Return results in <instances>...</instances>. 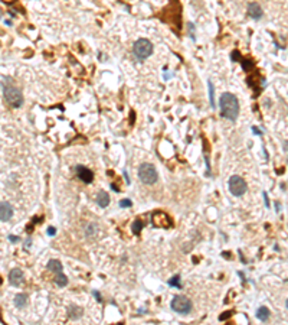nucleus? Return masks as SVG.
Here are the masks:
<instances>
[{
  "mask_svg": "<svg viewBox=\"0 0 288 325\" xmlns=\"http://www.w3.org/2000/svg\"><path fill=\"white\" fill-rule=\"evenodd\" d=\"M219 109L223 119L235 122L239 114V101L232 93H223L219 98Z\"/></svg>",
  "mask_w": 288,
  "mask_h": 325,
  "instance_id": "nucleus-1",
  "label": "nucleus"
},
{
  "mask_svg": "<svg viewBox=\"0 0 288 325\" xmlns=\"http://www.w3.org/2000/svg\"><path fill=\"white\" fill-rule=\"evenodd\" d=\"M3 95H4V100L6 103L10 106L12 109H19L22 107L23 104V94L22 91L19 90L14 84L12 78H4V82H3Z\"/></svg>",
  "mask_w": 288,
  "mask_h": 325,
  "instance_id": "nucleus-2",
  "label": "nucleus"
},
{
  "mask_svg": "<svg viewBox=\"0 0 288 325\" xmlns=\"http://www.w3.org/2000/svg\"><path fill=\"white\" fill-rule=\"evenodd\" d=\"M153 51H154L153 44H151L148 39H145V38L137 39L133 45V54L138 61H143L145 58H148V56L153 54Z\"/></svg>",
  "mask_w": 288,
  "mask_h": 325,
  "instance_id": "nucleus-3",
  "label": "nucleus"
},
{
  "mask_svg": "<svg viewBox=\"0 0 288 325\" xmlns=\"http://www.w3.org/2000/svg\"><path fill=\"white\" fill-rule=\"evenodd\" d=\"M138 178L140 181L145 184V185H153L157 182L158 179V173H157V169L154 165L151 163H141L138 166Z\"/></svg>",
  "mask_w": 288,
  "mask_h": 325,
  "instance_id": "nucleus-4",
  "label": "nucleus"
},
{
  "mask_svg": "<svg viewBox=\"0 0 288 325\" xmlns=\"http://www.w3.org/2000/svg\"><path fill=\"white\" fill-rule=\"evenodd\" d=\"M170 306H171V309H173L174 312H177V314L187 315V314H190V311H192V301L189 299L187 296H185V295H177V296L173 298Z\"/></svg>",
  "mask_w": 288,
  "mask_h": 325,
  "instance_id": "nucleus-5",
  "label": "nucleus"
},
{
  "mask_svg": "<svg viewBox=\"0 0 288 325\" xmlns=\"http://www.w3.org/2000/svg\"><path fill=\"white\" fill-rule=\"evenodd\" d=\"M228 185H229V191H231V194H232L233 197H242V195L246 194V191H248L246 182H245V179L242 176H239V175H232V176L229 178Z\"/></svg>",
  "mask_w": 288,
  "mask_h": 325,
  "instance_id": "nucleus-6",
  "label": "nucleus"
},
{
  "mask_svg": "<svg viewBox=\"0 0 288 325\" xmlns=\"http://www.w3.org/2000/svg\"><path fill=\"white\" fill-rule=\"evenodd\" d=\"M75 171H77V176L82 181V182H85V184H91V182L94 181V173H92V171L88 169L87 166L78 165L77 168H75Z\"/></svg>",
  "mask_w": 288,
  "mask_h": 325,
  "instance_id": "nucleus-7",
  "label": "nucleus"
},
{
  "mask_svg": "<svg viewBox=\"0 0 288 325\" xmlns=\"http://www.w3.org/2000/svg\"><path fill=\"white\" fill-rule=\"evenodd\" d=\"M9 283H10L12 286H20L23 283V280H25V276H23V272L20 269H17V267H14V269H12L9 272Z\"/></svg>",
  "mask_w": 288,
  "mask_h": 325,
  "instance_id": "nucleus-8",
  "label": "nucleus"
},
{
  "mask_svg": "<svg viewBox=\"0 0 288 325\" xmlns=\"http://www.w3.org/2000/svg\"><path fill=\"white\" fill-rule=\"evenodd\" d=\"M13 217V207L9 202H0V221H9Z\"/></svg>",
  "mask_w": 288,
  "mask_h": 325,
  "instance_id": "nucleus-9",
  "label": "nucleus"
},
{
  "mask_svg": "<svg viewBox=\"0 0 288 325\" xmlns=\"http://www.w3.org/2000/svg\"><path fill=\"white\" fill-rule=\"evenodd\" d=\"M262 7L259 6V3H256V1H251L249 4H248V16L249 17H252L254 20H259L261 17H262Z\"/></svg>",
  "mask_w": 288,
  "mask_h": 325,
  "instance_id": "nucleus-10",
  "label": "nucleus"
},
{
  "mask_svg": "<svg viewBox=\"0 0 288 325\" xmlns=\"http://www.w3.org/2000/svg\"><path fill=\"white\" fill-rule=\"evenodd\" d=\"M97 204L100 205L101 208H107L108 204H110V195L105 192V191H101L97 195Z\"/></svg>",
  "mask_w": 288,
  "mask_h": 325,
  "instance_id": "nucleus-11",
  "label": "nucleus"
},
{
  "mask_svg": "<svg viewBox=\"0 0 288 325\" xmlns=\"http://www.w3.org/2000/svg\"><path fill=\"white\" fill-rule=\"evenodd\" d=\"M48 269L51 270V272H54V273H61L62 269H64V266H62V263L59 262V260H56V259H52V260H49L48 262Z\"/></svg>",
  "mask_w": 288,
  "mask_h": 325,
  "instance_id": "nucleus-12",
  "label": "nucleus"
},
{
  "mask_svg": "<svg viewBox=\"0 0 288 325\" xmlns=\"http://www.w3.org/2000/svg\"><path fill=\"white\" fill-rule=\"evenodd\" d=\"M269 315H271V312H269V309L266 306H259L258 311H256V318L259 321H262V322H265V321L269 319Z\"/></svg>",
  "mask_w": 288,
  "mask_h": 325,
  "instance_id": "nucleus-13",
  "label": "nucleus"
},
{
  "mask_svg": "<svg viewBox=\"0 0 288 325\" xmlns=\"http://www.w3.org/2000/svg\"><path fill=\"white\" fill-rule=\"evenodd\" d=\"M68 312H69V318L71 319H79L82 316V308H79L77 305H71L68 308Z\"/></svg>",
  "mask_w": 288,
  "mask_h": 325,
  "instance_id": "nucleus-14",
  "label": "nucleus"
},
{
  "mask_svg": "<svg viewBox=\"0 0 288 325\" xmlns=\"http://www.w3.org/2000/svg\"><path fill=\"white\" fill-rule=\"evenodd\" d=\"M27 303V295L26 293H17L14 296V306L17 308H25Z\"/></svg>",
  "mask_w": 288,
  "mask_h": 325,
  "instance_id": "nucleus-15",
  "label": "nucleus"
},
{
  "mask_svg": "<svg viewBox=\"0 0 288 325\" xmlns=\"http://www.w3.org/2000/svg\"><path fill=\"white\" fill-rule=\"evenodd\" d=\"M54 282H55L59 288H64V286H67V285H68V278L64 275V273H62V272H61V273H56V275H55Z\"/></svg>",
  "mask_w": 288,
  "mask_h": 325,
  "instance_id": "nucleus-16",
  "label": "nucleus"
},
{
  "mask_svg": "<svg viewBox=\"0 0 288 325\" xmlns=\"http://www.w3.org/2000/svg\"><path fill=\"white\" fill-rule=\"evenodd\" d=\"M97 231H98V225L97 224H88L87 231H85V235H87V237H94V235L97 234Z\"/></svg>",
  "mask_w": 288,
  "mask_h": 325,
  "instance_id": "nucleus-17",
  "label": "nucleus"
},
{
  "mask_svg": "<svg viewBox=\"0 0 288 325\" xmlns=\"http://www.w3.org/2000/svg\"><path fill=\"white\" fill-rule=\"evenodd\" d=\"M144 227V223L141 221V220H135L133 223V227H131V230H133V233L134 234H138L140 231H141V228Z\"/></svg>",
  "mask_w": 288,
  "mask_h": 325,
  "instance_id": "nucleus-18",
  "label": "nucleus"
},
{
  "mask_svg": "<svg viewBox=\"0 0 288 325\" xmlns=\"http://www.w3.org/2000/svg\"><path fill=\"white\" fill-rule=\"evenodd\" d=\"M208 88H209V100H211V106H212V109H215V107H216V106H215V88H213V85H212L211 81L208 82Z\"/></svg>",
  "mask_w": 288,
  "mask_h": 325,
  "instance_id": "nucleus-19",
  "label": "nucleus"
},
{
  "mask_svg": "<svg viewBox=\"0 0 288 325\" xmlns=\"http://www.w3.org/2000/svg\"><path fill=\"white\" fill-rule=\"evenodd\" d=\"M167 283H169V286H174V288H179V289L182 288V283H180V276H179V275L173 276V278L169 280Z\"/></svg>",
  "mask_w": 288,
  "mask_h": 325,
  "instance_id": "nucleus-20",
  "label": "nucleus"
},
{
  "mask_svg": "<svg viewBox=\"0 0 288 325\" xmlns=\"http://www.w3.org/2000/svg\"><path fill=\"white\" fill-rule=\"evenodd\" d=\"M118 205H120L121 208H128V207L133 205V201H131V200H121V201L118 202Z\"/></svg>",
  "mask_w": 288,
  "mask_h": 325,
  "instance_id": "nucleus-21",
  "label": "nucleus"
},
{
  "mask_svg": "<svg viewBox=\"0 0 288 325\" xmlns=\"http://www.w3.org/2000/svg\"><path fill=\"white\" fill-rule=\"evenodd\" d=\"M7 238H9V241H12V243H17V241H20V237L19 235H7Z\"/></svg>",
  "mask_w": 288,
  "mask_h": 325,
  "instance_id": "nucleus-22",
  "label": "nucleus"
},
{
  "mask_svg": "<svg viewBox=\"0 0 288 325\" xmlns=\"http://www.w3.org/2000/svg\"><path fill=\"white\" fill-rule=\"evenodd\" d=\"M32 244V240H30V237L29 238H26V241H25V244H23V250H27L29 247Z\"/></svg>",
  "mask_w": 288,
  "mask_h": 325,
  "instance_id": "nucleus-23",
  "label": "nucleus"
},
{
  "mask_svg": "<svg viewBox=\"0 0 288 325\" xmlns=\"http://www.w3.org/2000/svg\"><path fill=\"white\" fill-rule=\"evenodd\" d=\"M56 234V228L55 227H49L48 228V235H55Z\"/></svg>",
  "mask_w": 288,
  "mask_h": 325,
  "instance_id": "nucleus-24",
  "label": "nucleus"
},
{
  "mask_svg": "<svg viewBox=\"0 0 288 325\" xmlns=\"http://www.w3.org/2000/svg\"><path fill=\"white\" fill-rule=\"evenodd\" d=\"M264 201H265V205L266 207H269V201H268V194L264 192Z\"/></svg>",
  "mask_w": 288,
  "mask_h": 325,
  "instance_id": "nucleus-25",
  "label": "nucleus"
},
{
  "mask_svg": "<svg viewBox=\"0 0 288 325\" xmlns=\"http://www.w3.org/2000/svg\"><path fill=\"white\" fill-rule=\"evenodd\" d=\"M252 132H254L255 135H259V136L262 135V132H261V130H258V129H256V127H255V126H254V127H252Z\"/></svg>",
  "mask_w": 288,
  "mask_h": 325,
  "instance_id": "nucleus-26",
  "label": "nucleus"
},
{
  "mask_svg": "<svg viewBox=\"0 0 288 325\" xmlns=\"http://www.w3.org/2000/svg\"><path fill=\"white\" fill-rule=\"evenodd\" d=\"M94 295H95V298H97V299H98V301H100V302H101V296H100V293H97V292H94Z\"/></svg>",
  "mask_w": 288,
  "mask_h": 325,
  "instance_id": "nucleus-27",
  "label": "nucleus"
},
{
  "mask_svg": "<svg viewBox=\"0 0 288 325\" xmlns=\"http://www.w3.org/2000/svg\"><path fill=\"white\" fill-rule=\"evenodd\" d=\"M285 305H287V308H288V299H287V302H285Z\"/></svg>",
  "mask_w": 288,
  "mask_h": 325,
  "instance_id": "nucleus-28",
  "label": "nucleus"
},
{
  "mask_svg": "<svg viewBox=\"0 0 288 325\" xmlns=\"http://www.w3.org/2000/svg\"><path fill=\"white\" fill-rule=\"evenodd\" d=\"M0 17H1V10H0Z\"/></svg>",
  "mask_w": 288,
  "mask_h": 325,
  "instance_id": "nucleus-29",
  "label": "nucleus"
}]
</instances>
